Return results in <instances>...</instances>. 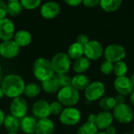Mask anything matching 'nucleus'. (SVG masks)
Returning <instances> with one entry per match:
<instances>
[{
    "mask_svg": "<svg viewBox=\"0 0 134 134\" xmlns=\"http://www.w3.org/2000/svg\"><path fill=\"white\" fill-rule=\"evenodd\" d=\"M60 122L65 126H75L81 119V113L79 109L70 107L63 109L60 115Z\"/></svg>",
    "mask_w": 134,
    "mask_h": 134,
    "instance_id": "7",
    "label": "nucleus"
},
{
    "mask_svg": "<svg viewBox=\"0 0 134 134\" xmlns=\"http://www.w3.org/2000/svg\"><path fill=\"white\" fill-rule=\"evenodd\" d=\"M104 54L102 45L96 40H90L84 46V56L90 60H97Z\"/></svg>",
    "mask_w": 134,
    "mask_h": 134,
    "instance_id": "9",
    "label": "nucleus"
},
{
    "mask_svg": "<svg viewBox=\"0 0 134 134\" xmlns=\"http://www.w3.org/2000/svg\"><path fill=\"white\" fill-rule=\"evenodd\" d=\"M100 71L104 74V75H110L111 73L113 72L114 70V64L108 61V60H104L101 63L100 67Z\"/></svg>",
    "mask_w": 134,
    "mask_h": 134,
    "instance_id": "33",
    "label": "nucleus"
},
{
    "mask_svg": "<svg viewBox=\"0 0 134 134\" xmlns=\"http://www.w3.org/2000/svg\"><path fill=\"white\" fill-rule=\"evenodd\" d=\"M105 93V86L103 82L95 81L90 82L85 90V97L90 101H96L100 100Z\"/></svg>",
    "mask_w": 134,
    "mask_h": 134,
    "instance_id": "8",
    "label": "nucleus"
},
{
    "mask_svg": "<svg viewBox=\"0 0 134 134\" xmlns=\"http://www.w3.org/2000/svg\"><path fill=\"white\" fill-rule=\"evenodd\" d=\"M7 5V13L10 16H16L22 11V5L20 2L17 0H10L6 2Z\"/></svg>",
    "mask_w": 134,
    "mask_h": 134,
    "instance_id": "28",
    "label": "nucleus"
},
{
    "mask_svg": "<svg viewBox=\"0 0 134 134\" xmlns=\"http://www.w3.org/2000/svg\"><path fill=\"white\" fill-rule=\"evenodd\" d=\"M3 126L9 133H16L20 128V120L11 115H9L5 117Z\"/></svg>",
    "mask_w": 134,
    "mask_h": 134,
    "instance_id": "22",
    "label": "nucleus"
},
{
    "mask_svg": "<svg viewBox=\"0 0 134 134\" xmlns=\"http://www.w3.org/2000/svg\"><path fill=\"white\" fill-rule=\"evenodd\" d=\"M41 86L39 85H38L37 83H28L27 85H25V88H24V94L30 98H33L37 97L40 92H41Z\"/></svg>",
    "mask_w": 134,
    "mask_h": 134,
    "instance_id": "27",
    "label": "nucleus"
},
{
    "mask_svg": "<svg viewBox=\"0 0 134 134\" xmlns=\"http://www.w3.org/2000/svg\"><path fill=\"white\" fill-rule=\"evenodd\" d=\"M130 102H131L132 105L134 106V90L132 92V93L130 94Z\"/></svg>",
    "mask_w": 134,
    "mask_h": 134,
    "instance_id": "43",
    "label": "nucleus"
},
{
    "mask_svg": "<svg viewBox=\"0 0 134 134\" xmlns=\"http://www.w3.org/2000/svg\"><path fill=\"white\" fill-rule=\"evenodd\" d=\"M115 100L116 101V104H125V97L120 94H118L115 97Z\"/></svg>",
    "mask_w": 134,
    "mask_h": 134,
    "instance_id": "39",
    "label": "nucleus"
},
{
    "mask_svg": "<svg viewBox=\"0 0 134 134\" xmlns=\"http://www.w3.org/2000/svg\"><path fill=\"white\" fill-rule=\"evenodd\" d=\"M9 111L11 115L17 118L18 119H23L26 116L27 111V101L21 97L13 98L10 103Z\"/></svg>",
    "mask_w": 134,
    "mask_h": 134,
    "instance_id": "10",
    "label": "nucleus"
},
{
    "mask_svg": "<svg viewBox=\"0 0 134 134\" xmlns=\"http://www.w3.org/2000/svg\"><path fill=\"white\" fill-rule=\"evenodd\" d=\"M105 60L113 64L123 60L126 56V49L119 44H111L104 49Z\"/></svg>",
    "mask_w": 134,
    "mask_h": 134,
    "instance_id": "5",
    "label": "nucleus"
},
{
    "mask_svg": "<svg viewBox=\"0 0 134 134\" xmlns=\"http://www.w3.org/2000/svg\"><path fill=\"white\" fill-rule=\"evenodd\" d=\"M49 108H50V115H60L63 111V105L58 101H53L51 104H49Z\"/></svg>",
    "mask_w": 134,
    "mask_h": 134,
    "instance_id": "34",
    "label": "nucleus"
},
{
    "mask_svg": "<svg viewBox=\"0 0 134 134\" xmlns=\"http://www.w3.org/2000/svg\"><path fill=\"white\" fill-rule=\"evenodd\" d=\"M96 119H97V115L90 114V115H89V116H88V119H87L88 120H87V122H90V123L95 124Z\"/></svg>",
    "mask_w": 134,
    "mask_h": 134,
    "instance_id": "41",
    "label": "nucleus"
},
{
    "mask_svg": "<svg viewBox=\"0 0 134 134\" xmlns=\"http://www.w3.org/2000/svg\"><path fill=\"white\" fill-rule=\"evenodd\" d=\"M1 88L5 96L13 99L20 97L24 93L25 82L20 75L9 74L2 79Z\"/></svg>",
    "mask_w": 134,
    "mask_h": 134,
    "instance_id": "1",
    "label": "nucleus"
},
{
    "mask_svg": "<svg viewBox=\"0 0 134 134\" xmlns=\"http://www.w3.org/2000/svg\"><path fill=\"white\" fill-rule=\"evenodd\" d=\"M13 40L19 47H25L31 42L32 36L28 31L20 30L15 32Z\"/></svg>",
    "mask_w": 134,
    "mask_h": 134,
    "instance_id": "18",
    "label": "nucleus"
},
{
    "mask_svg": "<svg viewBox=\"0 0 134 134\" xmlns=\"http://www.w3.org/2000/svg\"><path fill=\"white\" fill-rule=\"evenodd\" d=\"M131 134H134V126L133 128V130H132V133Z\"/></svg>",
    "mask_w": 134,
    "mask_h": 134,
    "instance_id": "49",
    "label": "nucleus"
},
{
    "mask_svg": "<svg viewBox=\"0 0 134 134\" xmlns=\"http://www.w3.org/2000/svg\"><path fill=\"white\" fill-rule=\"evenodd\" d=\"M32 71L35 79L40 82L49 79L55 75L50 61L44 57H39L35 60Z\"/></svg>",
    "mask_w": 134,
    "mask_h": 134,
    "instance_id": "2",
    "label": "nucleus"
},
{
    "mask_svg": "<svg viewBox=\"0 0 134 134\" xmlns=\"http://www.w3.org/2000/svg\"><path fill=\"white\" fill-rule=\"evenodd\" d=\"M54 77L59 85L60 89L71 86V78L67 74H56Z\"/></svg>",
    "mask_w": 134,
    "mask_h": 134,
    "instance_id": "31",
    "label": "nucleus"
},
{
    "mask_svg": "<svg viewBox=\"0 0 134 134\" xmlns=\"http://www.w3.org/2000/svg\"><path fill=\"white\" fill-rule=\"evenodd\" d=\"M64 2L66 4H68L70 6H78L80 4H82V0H66L64 1Z\"/></svg>",
    "mask_w": 134,
    "mask_h": 134,
    "instance_id": "38",
    "label": "nucleus"
},
{
    "mask_svg": "<svg viewBox=\"0 0 134 134\" xmlns=\"http://www.w3.org/2000/svg\"><path fill=\"white\" fill-rule=\"evenodd\" d=\"M60 12V6L56 2H46L40 7L41 16L46 20L56 18Z\"/></svg>",
    "mask_w": 134,
    "mask_h": 134,
    "instance_id": "12",
    "label": "nucleus"
},
{
    "mask_svg": "<svg viewBox=\"0 0 134 134\" xmlns=\"http://www.w3.org/2000/svg\"><path fill=\"white\" fill-rule=\"evenodd\" d=\"M32 113L36 118L39 119L48 118L50 115L49 104L45 100H37L33 104Z\"/></svg>",
    "mask_w": 134,
    "mask_h": 134,
    "instance_id": "15",
    "label": "nucleus"
},
{
    "mask_svg": "<svg viewBox=\"0 0 134 134\" xmlns=\"http://www.w3.org/2000/svg\"><path fill=\"white\" fill-rule=\"evenodd\" d=\"M123 134H131V133H123Z\"/></svg>",
    "mask_w": 134,
    "mask_h": 134,
    "instance_id": "51",
    "label": "nucleus"
},
{
    "mask_svg": "<svg viewBox=\"0 0 134 134\" xmlns=\"http://www.w3.org/2000/svg\"><path fill=\"white\" fill-rule=\"evenodd\" d=\"M1 70H2V68H1V65H0V74H1Z\"/></svg>",
    "mask_w": 134,
    "mask_h": 134,
    "instance_id": "50",
    "label": "nucleus"
},
{
    "mask_svg": "<svg viewBox=\"0 0 134 134\" xmlns=\"http://www.w3.org/2000/svg\"><path fill=\"white\" fill-rule=\"evenodd\" d=\"M73 70L77 74H83L90 67V60L86 57H82L75 60L73 63Z\"/></svg>",
    "mask_w": 134,
    "mask_h": 134,
    "instance_id": "21",
    "label": "nucleus"
},
{
    "mask_svg": "<svg viewBox=\"0 0 134 134\" xmlns=\"http://www.w3.org/2000/svg\"><path fill=\"white\" fill-rule=\"evenodd\" d=\"M112 115L114 119L122 124L131 122L134 118L133 110L126 103L116 104L115 108L113 110Z\"/></svg>",
    "mask_w": 134,
    "mask_h": 134,
    "instance_id": "6",
    "label": "nucleus"
},
{
    "mask_svg": "<svg viewBox=\"0 0 134 134\" xmlns=\"http://www.w3.org/2000/svg\"><path fill=\"white\" fill-rule=\"evenodd\" d=\"M122 3L121 0H101L100 1V6L105 12L111 13L118 10Z\"/></svg>",
    "mask_w": 134,
    "mask_h": 134,
    "instance_id": "25",
    "label": "nucleus"
},
{
    "mask_svg": "<svg viewBox=\"0 0 134 134\" xmlns=\"http://www.w3.org/2000/svg\"><path fill=\"white\" fill-rule=\"evenodd\" d=\"M82 4L87 8H94L97 5H100V1L98 0H84Z\"/></svg>",
    "mask_w": 134,
    "mask_h": 134,
    "instance_id": "37",
    "label": "nucleus"
},
{
    "mask_svg": "<svg viewBox=\"0 0 134 134\" xmlns=\"http://www.w3.org/2000/svg\"><path fill=\"white\" fill-rule=\"evenodd\" d=\"M5 117V115L4 112L2 111V110L0 109V126L2 125H3V122H4Z\"/></svg>",
    "mask_w": 134,
    "mask_h": 134,
    "instance_id": "42",
    "label": "nucleus"
},
{
    "mask_svg": "<svg viewBox=\"0 0 134 134\" xmlns=\"http://www.w3.org/2000/svg\"><path fill=\"white\" fill-rule=\"evenodd\" d=\"M97 133L98 129L96 125L88 122L81 126L77 131V134H97Z\"/></svg>",
    "mask_w": 134,
    "mask_h": 134,
    "instance_id": "30",
    "label": "nucleus"
},
{
    "mask_svg": "<svg viewBox=\"0 0 134 134\" xmlns=\"http://www.w3.org/2000/svg\"><path fill=\"white\" fill-rule=\"evenodd\" d=\"M41 88L42 89L44 92H46V93H49V94L56 93L60 90L59 85L54 76L42 82Z\"/></svg>",
    "mask_w": 134,
    "mask_h": 134,
    "instance_id": "24",
    "label": "nucleus"
},
{
    "mask_svg": "<svg viewBox=\"0 0 134 134\" xmlns=\"http://www.w3.org/2000/svg\"><path fill=\"white\" fill-rule=\"evenodd\" d=\"M90 84V79L84 74H77L71 78V86L78 91L85 90Z\"/></svg>",
    "mask_w": 134,
    "mask_h": 134,
    "instance_id": "19",
    "label": "nucleus"
},
{
    "mask_svg": "<svg viewBox=\"0 0 134 134\" xmlns=\"http://www.w3.org/2000/svg\"><path fill=\"white\" fill-rule=\"evenodd\" d=\"M99 105L104 111H110L115 108L116 101L113 97H104L100 100Z\"/></svg>",
    "mask_w": 134,
    "mask_h": 134,
    "instance_id": "26",
    "label": "nucleus"
},
{
    "mask_svg": "<svg viewBox=\"0 0 134 134\" xmlns=\"http://www.w3.org/2000/svg\"><path fill=\"white\" fill-rule=\"evenodd\" d=\"M114 88L118 94L124 97L130 95L134 90L130 79L127 76L116 78L114 81Z\"/></svg>",
    "mask_w": 134,
    "mask_h": 134,
    "instance_id": "11",
    "label": "nucleus"
},
{
    "mask_svg": "<svg viewBox=\"0 0 134 134\" xmlns=\"http://www.w3.org/2000/svg\"><path fill=\"white\" fill-rule=\"evenodd\" d=\"M7 5L3 0H0V20L5 18L7 15Z\"/></svg>",
    "mask_w": 134,
    "mask_h": 134,
    "instance_id": "35",
    "label": "nucleus"
},
{
    "mask_svg": "<svg viewBox=\"0 0 134 134\" xmlns=\"http://www.w3.org/2000/svg\"><path fill=\"white\" fill-rule=\"evenodd\" d=\"M67 54L71 60H75L84 56V46L75 42L68 47Z\"/></svg>",
    "mask_w": 134,
    "mask_h": 134,
    "instance_id": "23",
    "label": "nucleus"
},
{
    "mask_svg": "<svg viewBox=\"0 0 134 134\" xmlns=\"http://www.w3.org/2000/svg\"><path fill=\"white\" fill-rule=\"evenodd\" d=\"M3 96H5V95H4V93H3L2 89V88H1V86H0V100L3 97Z\"/></svg>",
    "mask_w": 134,
    "mask_h": 134,
    "instance_id": "44",
    "label": "nucleus"
},
{
    "mask_svg": "<svg viewBox=\"0 0 134 134\" xmlns=\"http://www.w3.org/2000/svg\"><path fill=\"white\" fill-rule=\"evenodd\" d=\"M130 80H131V82H132V83H133V86L134 87V73L132 74V75H131V77H130Z\"/></svg>",
    "mask_w": 134,
    "mask_h": 134,
    "instance_id": "45",
    "label": "nucleus"
},
{
    "mask_svg": "<svg viewBox=\"0 0 134 134\" xmlns=\"http://www.w3.org/2000/svg\"><path fill=\"white\" fill-rule=\"evenodd\" d=\"M2 82V76H1V74H0V86H1Z\"/></svg>",
    "mask_w": 134,
    "mask_h": 134,
    "instance_id": "46",
    "label": "nucleus"
},
{
    "mask_svg": "<svg viewBox=\"0 0 134 134\" xmlns=\"http://www.w3.org/2000/svg\"><path fill=\"white\" fill-rule=\"evenodd\" d=\"M114 117L110 111H100L97 115L95 125L98 130H106L108 127L112 125Z\"/></svg>",
    "mask_w": 134,
    "mask_h": 134,
    "instance_id": "16",
    "label": "nucleus"
},
{
    "mask_svg": "<svg viewBox=\"0 0 134 134\" xmlns=\"http://www.w3.org/2000/svg\"><path fill=\"white\" fill-rule=\"evenodd\" d=\"M54 131V123L49 118L39 119L37 122L35 134H52Z\"/></svg>",
    "mask_w": 134,
    "mask_h": 134,
    "instance_id": "17",
    "label": "nucleus"
},
{
    "mask_svg": "<svg viewBox=\"0 0 134 134\" xmlns=\"http://www.w3.org/2000/svg\"><path fill=\"white\" fill-rule=\"evenodd\" d=\"M89 42H90L89 37L86 35H84V34L79 35L77 38H76V42H78L79 44H80V45H82L83 46H85Z\"/></svg>",
    "mask_w": 134,
    "mask_h": 134,
    "instance_id": "36",
    "label": "nucleus"
},
{
    "mask_svg": "<svg viewBox=\"0 0 134 134\" xmlns=\"http://www.w3.org/2000/svg\"><path fill=\"white\" fill-rule=\"evenodd\" d=\"M37 122L35 118L31 116H25L21 119L20 122V127L21 130L26 134H33L35 133Z\"/></svg>",
    "mask_w": 134,
    "mask_h": 134,
    "instance_id": "20",
    "label": "nucleus"
},
{
    "mask_svg": "<svg viewBox=\"0 0 134 134\" xmlns=\"http://www.w3.org/2000/svg\"><path fill=\"white\" fill-rule=\"evenodd\" d=\"M50 63L56 74H67L71 68V59L66 53H57L53 57Z\"/></svg>",
    "mask_w": 134,
    "mask_h": 134,
    "instance_id": "4",
    "label": "nucleus"
},
{
    "mask_svg": "<svg viewBox=\"0 0 134 134\" xmlns=\"http://www.w3.org/2000/svg\"><path fill=\"white\" fill-rule=\"evenodd\" d=\"M6 134H19V133H6Z\"/></svg>",
    "mask_w": 134,
    "mask_h": 134,
    "instance_id": "48",
    "label": "nucleus"
},
{
    "mask_svg": "<svg viewBox=\"0 0 134 134\" xmlns=\"http://www.w3.org/2000/svg\"><path fill=\"white\" fill-rule=\"evenodd\" d=\"M97 134H106L104 132H98Z\"/></svg>",
    "mask_w": 134,
    "mask_h": 134,
    "instance_id": "47",
    "label": "nucleus"
},
{
    "mask_svg": "<svg viewBox=\"0 0 134 134\" xmlns=\"http://www.w3.org/2000/svg\"><path fill=\"white\" fill-rule=\"evenodd\" d=\"M20 52V47L12 40L2 42L0 44V56L5 59L16 57Z\"/></svg>",
    "mask_w": 134,
    "mask_h": 134,
    "instance_id": "13",
    "label": "nucleus"
},
{
    "mask_svg": "<svg viewBox=\"0 0 134 134\" xmlns=\"http://www.w3.org/2000/svg\"><path fill=\"white\" fill-rule=\"evenodd\" d=\"M104 133L106 134H116L117 133V130H116V128L114 126H110L109 127H108L106 130H105V131H104Z\"/></svg>",
    "mask_w": 134,
    "mask_h": 134,
    "instance_id": "40",
    "label": "nucleus"
},
{
    "mask_svg": "<svg viewBox=\"0 0 134 134\" xmlns=\"http://www.w3.org/2000/svg\"><path fill=\"white\" fill-rule=\"evenodd\" d=\"M79 92L71 86L60 88L57 92V100L68 108L76 105L79 100Z\"/></svg>",
    "mask_w": 134,
    "mask_h": 134,
    "instance_id": "3",
    "label": "nucleus"
},
{
    "mask_svg": "<svg viewBox=\"0 0 134 134\" xmlns=\"http://www.w3.org/2000/svg\"><path fill=\"white\" fill-rule=\"evenodd\" d=\"M127 71H128V66H127L126 63L124 62L123 60L114 64L113 72L115 75L116 78L126 76Z\"/></svg>",
    "mask_w": 134,
    "mask_h": 134,
    "instance_id": "29",
    "label": "nucleus"
},
{
    "mask_svg": "<svg viewBox=\"0 0 134 134\" xmlns=\"http://www.w3.org/2000/svg\"><path fill=\"white\" fill-rule=\"evenodd\" d=\"M15 34V26L13 22L9 18L0 20V39L4 41L12 40Z\"/></svg>",
    "mask_w": 134,
    "mask_h": 134,
    "instance_id": "14",
    "label": "nucleus"
},
{
    "mask_svg": "<svg viewBox=\"0 0 134 134\" xmlns=\"http://www.w3.org/2000/svg\"><path fill=\"white\" fill-rule=\"evenodd\" d=\"M20 2L22 7L27 10L35 9L40 6L42 4V2L40 0H21Z\"/></svg>",
    "mask_w": 134,
    "mask_h": 134,
    "instance_id": "32",
    "label": "nucleus"
}]
</instances>
